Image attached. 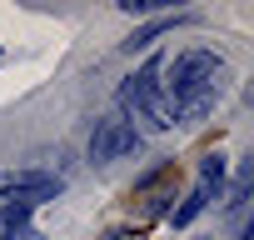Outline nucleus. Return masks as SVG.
<instances>
[{
	"label": "nucleus",
	"instance_id": "2",
	"mask_svg": "<svg viewBox=\"0 0 254 240\" xmlns=\"http://www.w3.org/2000/svg\"><path fill=\"white\" fill-rule=\"evenodd\" d=\"M120 120L125 125H135V130H155V135H165L170 125H175V115H170V105H165V95H160V60H150L140 75H130L120 85Z\"/></svg>",
	"mask_w": 254,
	"mask_h": 240
},
{
	"label": "nucleus",
	"instance_id": "1",
	"mask_svg": "<svg viewBox=\"0 0 254 240\" xmlns=\"http://www.w3.org/2000/svg\"><path fill=\"white\" fill-rule=\"evenodd\" d=\"M160 90H165V105L175 120H204L219 95H224V55L219 50H180L170 60H160Z\"/></svg>",
	"mask_w": 254,
	"mask_h": 240
},
{
	"label": "nucleus",
	"instance_id": "6",
	"mask_svg": "<svg viewBox=\"0 0 254 240\" xmlns=\"http://www.w3.org/2000/svg\"><path fill=\"white\" fill-rule=\"evenodd\" d=\"M185 20H190V15H160V20H150L145 30H135L130 40H125V50H130V55H135V50H150L165 30H175V25H185Z\"/></svg>",
	"mask_w": 254,
	"mask_h": 240
},
{
	"label": "nucleus",
	"instance_id": "7",
	"mask_svg": "<svg viewBox=\"0 0 254 240\" xmlns=\"http://www.w3.org/2000/svg\"><path fill=\"white\" fill-rule=\"evenodd\" d=\"M30 205H0V240H30Z\"/></svg>",
	"mask_w": 254,
	"mask_h": 240
},
{
	"label": "nucleus",
	"instance_id": "3",
	"mask_svg": "<svg viewBox=\"0 0 254 240\" xmlns=\"http://www.w3.org/2000/svg\"><path fill=\"white\" fill-rule=\"evenodd\" d=\"M60 180L45 175V170H5L0 175V205H40V200H55Z\"/></svg>",
	"mask_w": 254,
	"mask_h": 240
},
{
	"label": "nucleus",
	"instance_id": "5",
	"mask_svg": "<svg viewBox=\"0 0 254 240\" xmlns=\"http://www.w3.org/2000/svg\"><path fill=\"white\" fill-rule=\"evenodd\" d=\"M219 185H224V155H204V160H199V180H194V190L185 195L180 210H170V220L185 230V225H190L209 200H219Z\"/></svg>",
	"mask_w": 254,
	"mask_h": 240
},
{
	"label": "nucleus",
	"instance_id": "4",
	"mask_svg": "<svg viewBox=\"0 0 254 240\" xmlns=\"http://www.w3.org/2000/svg\"><path fill=\"white\" fill-rule=\"evenodd\" d=\"M140 150V130L135 125H125V120H100V125L90 130V160L95 165H110V160H125V155H135Z\"/></svg>",
	"mask_w": 254,
	"mask_h": 240
},
{
	"label": "nucleus",
	"instance_id": "8",
	"mask_svg": "<svg viewBox=\"0 0 254 240\" xmlns=\"http://www.w3.org/2000/svg\"><path fill=\"white\" fill-rule=\"evenodd\" d=\"M125 10H130V15H150V10H160V5H155V0H125Z\"/></svg>",
	"mask_w": 254,
	"mask_h": 240
}]
</instances>
